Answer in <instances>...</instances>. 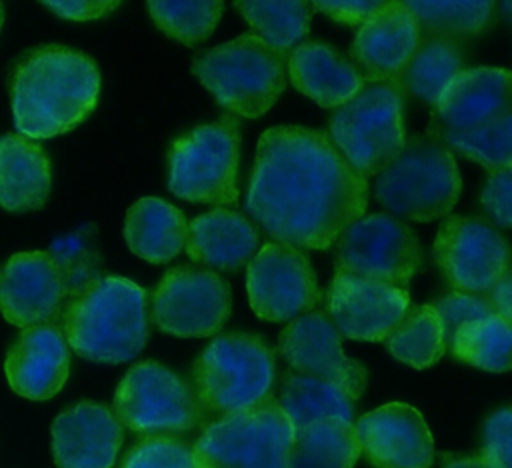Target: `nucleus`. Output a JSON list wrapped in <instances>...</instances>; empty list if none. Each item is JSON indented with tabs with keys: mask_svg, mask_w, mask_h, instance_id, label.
Here are the masks:
<instances>
[{
	"mask_svg": "<svg viewBox=\"0 0 512 468\" xmlns=\"http://www.w3.org/2000/svg\"><path fill=\"white\" fill-rule=\"evenodd\" d=\"M462 72V52L456 40L422 36L402 80L410 94L436 106L448 84Z\"/></svg>",
	"mask_w": 512,
	"mask_h": 468,
	"instance_id": "obj_30",
	"label": "nucleus"
},
{
	"mask_svg": "<svg viewBox=\"0 0 512 468\" xmlns=\"http://www.w3.org/2000/svg\"><path fill=\"white\" fill-rule=\"evenodd\" d=\"M496 312L512 322V268L498 280V284L488 292Z\"/></svg>",
	"mask_w": 512,
	"mask_h": 468,
	"instance_id": "obj_43",
	"label": "nucleus"
},
{
	"mask_svg": "<svg viewBox=\"0 0 512 468\" xmlns=\"http://www.w3.org/2000/svg\"><path fill=\"white\" fill-rule=\"evenodd\" d=\"M54 14L66 20H96L112 14L122 0H40Z\"/></svg>",
	"mask_w": 512,
	"mask_h": 468,
	"instance_id": "obj_42",
	"label": "nucleus"
},
{
	"mask_svg": "<svg viewBox=\"0 0 512 468\" xmlns=\"http://www.w3.org/2000/svg\"><path fill=\"white\" fill-rule=\"evenodd\" d=\"M432 304L442 318L448 344L464 324L498 314L490 294H474V292L454 290V292H448L446 296L438 298Z\"/></svg>",
	"mask_w": 512,
	"mask_h": 468,
	"instance_id": "obj_38",
	"label": "nucleus"
},
{
	"mask_svg": "<svg viewBox=\"0 0 512 468\" xmlns=\"http://www.w3.org/2000/svg\"><path fill=\"white\" fill-rule=\"evenodd\" d=\"M500 14L512 28V0H500Z\"/></svg>",
	"mask_w": 512,
	"mask_h": 468,
	"instance_id": "obj_45",
	"label": "nucleus"
},
{
	"mask_svg": "<svg viewBox=\"0 0 512 468\" xmlns=\"http://www.w3.org/2000/svg\"><path fill=\"white\" fill-rule=\"evenodd\" d=\"M314 8L324 12L328 18L348 24L362 26L372 16H376L392 0H310Z\"/></svg>",
	"mask_w": 512,
	"mask_h": 468,
	"instance_id": "obj_41",
	"label": "nucleus"
},
{
	"mask_svg": "<svg viewBox=\"0 0 512 468\" xmlns=\"http://www.w3.org/2000/svg\"><path fill=\"white\" fill-rule=\"evenodd\" d=\"M512 110V72L504 68L462 70L434 106L430 134L474 132Z\"/></svg>",
	"mask_w": 512,
	"mask_h": 468,
	"instance_id": "obj_18",
	"label": "nucleus"
},
{
	"mask_svg": "<svg viewBox=\"0 0 512 468\" xmlns=\"http://www.w3.org/2000/svg\"><path fill=\"white\" fill-rule=\"evenodd\" d=\"M114 412L140 436H176L208 416L194 386L152 360L124 374L114 394Z\"/></svg>",
	"mask_w": 512,
	"mask_h": 468,
	"instance_id": "obj_10",
	"label": "nucleus"
},
{
	"mask_svg": "<svg viewBox=\"0 0 512 468\" xmlns=\"http://www.w3.org/2000/svg\"><path fill=\"white\" fill-rule=\"evenodd\" d=\"M68 346L64 332L52 324L24 328L6 356L10 388L30 400L56 396L68 378Z\"/></svg>",
	"mask_w": 512,
	"mask_h": 468,
	"instance_id": "obj_22",
	"label": "nucleus"
},
{
	"mask_svg": "<svg viewBox=\"0 0 512 468\" xmlns=\"http://www.w3.org/2000/svg\"><path fill=\"white\" fill-rule=\"evenodd\" d=\"M52 182L50 158L28 136L6 134L0 144V202L10 212L44 206Z\"/></svg>",
	"mask_w": 512,
	"mask_h": 468,
	"instance_id": "obj_25",
	"label": "nucleus"
},
{
	"mask_svg": "<svg viewBox=\"0 0 512 468\" xmlns=\"http://www.w3.org/2000/svg\"><path fill=\"white\" fill-rule=\"evenodd\" d=\"M434 258L454 290L488 294L510 270V246L486 220L448 216L434 240Z\"/></svg>",
	"mask_w": 512,
	"mask_h": 468,
	"instance_id": "obj_13",
	"label": "nucleus"
},
{
	"mask_svg": "<svg viewBox=\"0 0 512 468\" xmlns=\"http://www.w3.org/2000/svg\"><path fill=\"white\" fill-rule=\"evenodd\" d=\"M288 52L258 34H242L214 46L192 72L226 110L258 118L280 98L288 78Z\"/></svg>",
	"mask_w": 512,
	"mask_h": 468,
	"instance_id": "obj_5",
	"label": "nucleus"
},
{
	"mask_svg": "<svg viewBox=\"0 0 512 468\" xmlns=\"http://www.w3.org/2000/svg\"><path fill=\"white\" fill-rule=\"evenodd\" d=\"M278 402L298 432L310 422L326 416L352 420L356 398L342 386L294 370L284 376Z\"/></svg>",
	"mask_w": 512,
	"mask_h": 468,
	"instance_id": "obj_28",
	"label": "nucleus"
},
{
	"mask_svg": "<svg viewBox=\"0 0 512 468\" xmlns=\"http://www.w3.org/2000/svg\"><path fill=\"white\" fill-rule=\"evenodd\" d=\"M50 254L62 272L66 296H78L102 278V262L88 230H78L58 238L52 244Z\"/></svg>",
	"mask_w": 512,
	"mask_h": 468,
	"instance_id": "obj_36",
	"label": "nucleus"
},
{
	"mask_svg": "<svg viewBox=\"0 0 512 468\" xmlns=\"http://www.w3.org/2000/svg\"><path fill=\"white\" fill-rule=\"evenodd\" d=\"M188 222L170 202L146 196L134 202L124 220V240L138 258L164 264L186 248Z\"/></svg>",
	"mask_w": 512,
	"mask_h": 468,
	"instance_id": "obj_26",
	"label": "nucleus"
},
{
	"mask_svg": "<svg viewBox=\"0 0 512 468\" xmlns=\"http://www.w3.org/2000/svg\"><path fill=\"white\" fill-rule=\"evenodd\" d=\"M288 72L292 86L324 108L346 104L366 84L362 72L324 42H302L290 50Z\"/></svg>",
	"mask_w": 512,
	"mask_h": 468,
	"instance_id": "obj_23",
	"label": "nucleus"
},
{
	"mask_svg": "<svg viewBox=\"0 0 512 468\" xmlns=\"http://www.w3.org/2000/svg\"><path fill=\"white\" fill-rule=\"evenodd\" d=\"M64 296L66 284L50 252H18L6 262L0 302L10 324L30 328L56 320Z\"/></svg>",
	"mask_w": 512,
	"mask_h": 468,
	"instance_id": "obj_19",
	"label": "nucleus"
},
{
	"mask_svg": "<svg viewBox=\"0 0 512 468\" xmlns=\"http://www.w3.org/2000/svg\"><path fill=\"white\" fill-rule=\"evenodd\" d=\"M296 428L274 396L210 422L194 444L196 468H290Z\"/></svg>",
	"mask_w": 512,
	"mask_h": 468,
	"instance_id": "obj_8",
	"label": "nucleus"
},
{
	"mask_svg": "<svg viewBox=\"0 0 512 468\" xmlns=\"http://www.w3.org/2000/svg\"><path fill=\"white\" fill-rule=\"evenodd\" d=\"M230 312V284L208 268H170L152 294L154 324L178 338L212 336L224 326Z\"/></svg>",
	"mask_w": 512,
	"mask_h": 468,
	"instance_id": "obj_12",
	"label": "nucleus"
},
{
	"mask_svg": "<svg viewBox=\"0 0 512 468\" xmlns=\"http://www.w3.org/2000/svg\"><path fill=\"white\" fill-rule=\"evenodd\" d=\"M62 332L86 360L120 364L138 356L148 340L146 290L122 276H104L64 308Z\"/></svg>",
	"mask_w": 512,
	"mask_h": 468,
	"instance_id": "obj_3",
	"label": "nucleus"
},
{
	"mask_svg": "<svg viewBox=\"0 0 512 468\" xmlns=\"http://www.w3.org/2000/svg\"><path fill=\"white\" fill-rule=\"evenodd\" d=\"M122 420L108 406L80 402L56 416L52 454L58 468H112L124 440Z\"/></svg>",
	"mask_w": 512,
	"mask_h": 468,
	"instance_id": "obj_20",
	"label": "nucleus"
},
{
	"mask_svg": "<svg viewBox=\"0 0 512 468\" xmlns=\"http://www.w3.org/2000/svg\"><path fill=\"white\" fill-rule=\"evenodd\" d=\"M444 468H496V466L484 454H480V456H464V458L450 460L448 464H444Z\"/></svg>",
	"mask_w": 512,
	"mask_h": 468,
	"instance_id": "obj_44",
	"label": "nucleus"
},
{
	"mask_svg": "<svg viewBox=\"0 0 512 468\" xmlns=\"http://www.w3.org/2000/svg\"><path fill=\"white\" fill-rule=\"evenodd\" d=\"M276 356L256 334L216 336L192 368L194 392L206 414L226 416L272 396Z\"/></svg>",
	"mask_w": 512,
	"mask_h": 468,
	"instance_id": "obj_7",
	"label": "nucleus"
},
{
	"mask_svg": "<svg viewBox=\"0 0 512 468\" xmlns=\"http://www.w3.org/2000/svg\"><path fill=\"white\" fill-rule=\"evenodd\" d=\"M454 358L488 372L512 370V322L492 314L464 324L448 344Z\"/></svg>",
	"mask_w": 512,
	"mask_h": 468,
	"instance_id": "obj_31",
	"label": "nucleus"
},
{
	"mask_svg": "<svg viewBox=\"0 0 512 468\" xmlns=\"http://www.w3.org/2000/svg\"><path fill=\"white\" fill-rule=\"evenodd\" d=\"M438 136L450 150L484 166L490 172L512 168V110L490 126L474 132H440Z\"/></svg>",
	"mask_w": 512,
	"mask_h": 468,
	"instance_id": "obj_35",
	"label": "nucleus"
},
{
	"mask_svg": "<svg viewBox=\"0 0 512 468\" xmlns=\"http://www.w3.org/2000/svg\"><path fill=\"white\" fill-rule=\"evenodd\" d=\"M368 206V180L330 134L272 126L258 140L246 210L276 242L326 250Z\"/></svg>",
	"mask_w": 512,
	"mask_h": 468,
	"instance_id": "obj_1",
	"label": "nucleus"
},
{
	"mask_svg": "<svg viewBox=\"0 0 512 468\" xmlns=\"http://www.w3.org/2000/svg\"><path fill=\"white\" fill-rule=\"evenodd\" d=\"M246 290L254 314L268 322H290L320 302L316 272L298 246L264 244L248 264Z\"/></svg>",
	"mask_w": 512,
	"mask_h": 468,
	"instance_id": "obj_14",
	"label": "nucleus"
},
{
	"mask_svg": "<svg viewBox=\"0 0 512 468\" xmlns=\"http://www.w3.org/2000/svg\"><path fill=\"white\" fill-rule=\"evenodd\" d=\"M420 42L416 16L402 0H392L360 26L350 52L368 82L394 80L404 76Z\"/></svg>",
	"mask_w": 512,
	"mask_h": 468,
	"instance_id": "obj_21",
	"label": "nucleus"
},
{
	"mask_svg": "<svg viewBox=\"0 0 512 468\" xmlns=\"http://www.w3.org/2000/svg\"><path fill=\"white\" fill-rule=\"evenodd\" d=\"M384 342L396 360L418 370L436 364L448 346L444 324L434 304L410 308Z\"/></svg>",
	"mask_w": 512,
	"mask_h": 468,
	"instance_id": "obj_29",
	"label": "nucleus"
},
{
	"mask_svg": "<svg viewBox=\"0 0 512 468\" xmlns=\"http://www.w3.org/2000/svg\"><path fill=\"white\" fill-rule=\"evenodd\" d=\"M482 206L488 218L500 228H512V168L496 170L482 188Z\"/></svg>",
	"mask_w": 512,
	"mask_h": 468,
	"instance_id": "obj_40",
	"label": "nucleus"
},
{
	"mask_svg": "<svg viewBox=\"0 0 512 468\" xmlns=\"http://www.w3.org/2000/svg\"><path fill=\"white\" fill-rule=\"evenodd\" d=\"M234 4L258 36L284 52L302 44L310 30V0H234Z\"/></svg>",
	"mask_w": 512,
	"mask_h": 468,
	"instance_id": "obj_32",
	"label": "nucleus"
},
{
	"mask_svg": "<svg viewBox=\"0 0 512 468\" xmlns=\"http://www.w3.org/2000/svg\"><path fill=\"white\" fill-rule=\"evenodd\" d=\"M148 12L166 36L192 46L204 42L220 22L224 0H146Z\"/></svg>",
	"mask_w": 512,
	"mask_h": 468,
	"instance_id": "obj_34",
	"label": "nucleus"
},
{
	"mask_svg": "<svg viewBox=\"0 0 512 468\" xmlns=\"http://www.w3.org/2000/svg\"><path fill=\"white\" fill-rule=\"evenodd\" d=\"M416 16L422 36L464 40L480 34L494 10V0H402Z\"/></svg>",
	"mask_w": 512,
	"mask_h": 468,
	"instance_id": "obj_33",
	"label": "nucleus"
},
{
	"mask_svg": "<svg viewBox=\"0 0 512 468\" xmlns=\"http://www.w3.org/2000/svg\"><path fill=\"white\" fill-rule=\"evenodd\" d=\"M462 190L452 150L434 134H416L374 182L376 200L396 218L432 222L446 216Z\"/></svg>",
	"mask_w": 512,
	"mask_h": 468,
	"instance_id": "obj_4",
	"label": "nucleus"
},
{
	"mask_svg": "<svg viewBox=\"0 0 512 468\" xmlns=\"http://www.w3.org/2000/svg\"><path fill=\"white\" fill-rule=\"evenodd\" d=\"M482 454L496 468H512V408H502L486 420Z\"/></svg>",
	"mask_w": 512,
	"mask_h": 468,
	"instance_id": "obj_39",
	"label": "nucleus"
},
{
	"mask_svg": "<svg viewBox=\"0 0 512 468\" xmlns=\"http://www.w3.org/2000/svg\"><path fill=\"white\" fill-rule=\"evenodd\" d=\"M360 454L356 424L326 416L296 432L290 468H352Z\"/></svg>",
	"mask_w": 512,
	"mask_h": 468,
	"instance_id": "obj_27",
	"label": "nucleus"
},
{
	"mask_svg": "<svg viewBox=\"0 0 512 468\" xmlns=\"http://www.w3.org/2000/svg\"><path fill=\"white\" fill-rule=\"evenodd\" d=\"M278 350L288 366L300 374L342 386L356 400L362 396L368 370L342 350V334L326 312L310 310L278 336Z\"/></svg>",
	"mask_w": 512,
	"mask_h": 468,
	"instance_id": "obj_15",
	"label": "nucleus"
},
{
	"mask_svg": "<svg viewBox=\"0 0 512 468\" xmlns=\"http://www.w3.org/2000/svg\"><path fill=\"white\" fill-rule=\"evenodd\" d=\"M96 62L68 46L28 50L10 78L12 120L28 138H52L80 126L98 104Z\"/></svg>",
	"mask_w": 512,
	"mask_h": 468,
	"instance_id": "obj_2",
	"label": "nucleus"
},
{
	"mask_svg": "<svg viewBox=\"0 0 512 468\" xmlns=\"http://www.w3.org/2000/svg\"><path fill=\"white\" fill-rule=\"evenodd\" d=\"M410 310L406 288L336 272L326 290V314L342 336L384 342Z\"/></svg>",
	"mask_w": 512,
	"mask_h": 468,
	"instance_id": "obj_16",
	"label": "nucleus"
},
{
	"mask_svg": "<svg viewBox=\"0 0 512 468\" xmlns=\"http://www.w3.org/2000/svg\"><path fill=\"white\" fill-rule=\"evenodd\" d=\"M364 458L374 468H430L434 440L422 414L406 402H388L356 422Z\"/></svg>",
	"mask_w": 512,
	"mask_h": 468,
	"instance_id": "obj_17",
	"label": "nucleus"
},
{
	"mask_svg": "<svg viewBox=\"0 0 512 468\" xmlns=\"http://www.w3.org/2000/svg\"><path fill=\"white\" fill-rule=\"evenodd\" d=\"M336 244V272L406 288L420 266L418 236L394 214L358 218Z\"/></svg>",
	"mask_w": 512,
	"mask_h": 468,
	"instance_id": "obj_11",
	"label": "nucleus"
},
{
	"mask_svg": "<svg viewBox=\"0 0 512 468\" xmlns=\"http://www.w3.org/2000/svg\"><path fill=\"white\" fill-rule=\"evenodd\" d=\"M122 468H196L194 448L174 436H146L128 450Z\"/></svg>",
	"mask_w": 512,
	"mask_h": 468,
	"instance_id": "obj_37",
	"label": "nucleus"
},
{
	"mask_svg": "<svg viewBox=\"0 0 512 468\" xmlns=\"http://www.w3.org/2000/svg\"><path fill=\"white\" fill-rule=\"evenodd\" d=\"M240 156L238 120L224 114L172 142L168 186L182 200L228 206L238 202L236 174Z\"/></svg>",
	"mask_w": 512,
	"mask_h": 468,
	"instance_id": "obj_9",
	"label": "nucleus"
},
{
	"mask_svg": "<svg viewBox=\"0 0 512 468\" xmlns=\"http://www.w3.org/2000/svg\"><path fill=\"white\" fill-rule=\"evenodd\" d=\"M260 236L240 212L216 208L196 216L188 226L186 254L208 268L234 272L256 256Z\"/></svg>",
	"mask_w": 512,
	"mask_h": 468,
	"instance_id": "obj_24",
	"label": "nucleus"
},
{
	"mask_svg": "<svg viewBox=\"0 0 512 468\" xmlns=\"http://www.w3.org/2000/svg\"><path fill=\"white\" fill-rule=\"evenodd\" d=\"M406 92L402 78L366 80L364 88L330 116L332 142L366 178L378 176L406 144Z\"/></svg>",
	"mask_w": 512,
	"mask_h": 468,
	"instance_id": "obj_6",
	"label": "nucleus"
}]
</instances>
